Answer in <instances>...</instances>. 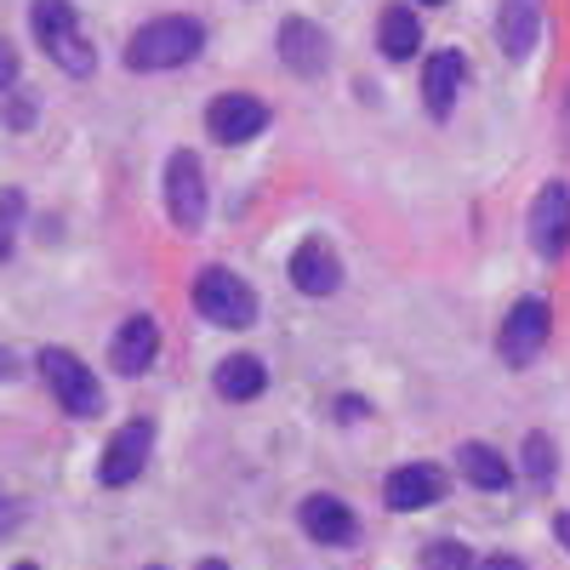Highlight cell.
<instances>
[{
	"label": "cell",
	"mask_w": 570,
	"mask_h": 570,
	"mask_svg": "<svg viewBox=\"0 0 570 570\" xmlns=\"http://www.w3.org/2000/svg\"><path fill=\"white\" fill-rule=\"evenodd\" d=\"M553 531H559V542L570 548V513H559V525H553Z\"/></svg>",
	"instance_id": "484cf974"
},
{
	"label": "cell",
	"mask_w": 570,
	"mask_h": 570,
	"mask_svg": "<svg viewBox=\"0 0 570 570\" xmlns=\"http://www.w3.org/2000/svg\"><path fill=\"white\" fill-rule=\"evenodd\" d=\"M40 376H46V389L58 394V405H63L69 416H98V411H104L98 376H91L69 348H40Z\"/></svg>",
	"instance_id": "277c9868"
},
{
	"label": "cell",
	"mask_w": 570,
	"mask_h": 570,
	"mask_svg": "<svg viewBox=\"0 0 570 570\" xmlns=\"http://www.w3.org/2000/svg\"><path fill=\"white\" fill-rule=\"evenodd\" d=\"M195 308L223 325V331H246L257 320V297H252V285L240 274H228V268H200L195 279Z\"/></svg>",
	"instance_id": "3957f363"
},
{
	"label": "cell",
	"mask_w": 570,
	"mask_h": 570,
	"mask_svg": "<svg viewBox=\"0 0 570 570\" xmlns=\"http://www.w3.org/2000/svg\"><path fill=\"white\" fill-rule=\"evenodd\" d=\"M462 75H468V69H462V52H451V46L428 58V69H422V98H428V115H434V120H445V115L456 109Z\"/></svg>",
	"instance_id": "2e32d148"
},
{
	"label": "cell",
	"mask_w": 570,
	"mask_h": 570,
	"mask_svg": "<svg viewBox=\"0 0 570 570\" xmlns=\"http://www.w3.org/2000/svg\"><path fill=\"white\" fill-rule=\"evenodd\" d=\"M18 223H23V188H0V263L18 246Z\"/></svg>",
	"instance_id": "ffe728a7"
},
{
	"label": "cell",
	"mask_w": 570,
	"mask_h": 570,
	"mask_svg": "<svg viewBox=\"0 0 570 570\" xmlns=\"http://www.w3.org/2000/svg\"><path fill=\"white\" fill-rule=\"evenodd\" d=\"M456 468H462V480L480 485V491H508V480H513V468L502 462V451H491L480 440L456 445Z\"/></svg>",
	"instance_id": "e0dca14e"
},
{
	"label": "cell",
	"mask_w": 570,
	"mask_h": 570,
	"mask_svg": "<svg viewBox=\"0 0 570 570\" xmlns=\"http://www.w3.org/2000/svg\"><path fill=\"white\" fill-rule=\"evenodd\" d=\"M268 126V104L263 98H252V91H223V98H212V109H206V131L217 137V142H252L257 131Z\"/></svg>",
	"instance_id": "ba28073f"
},
{
	"label": "cell",
	"mask_w": 570,
	"mask_h": 570,
	"mask_svg": "<svg viewBox=\"0 0 570 570\" xmlns=\"http://www.w3.org/2000/svg\"><path fill=\"white\" fill-rule=\"evenodd\" d=\"M12 371H18V360H12L7 348H0V383H7V376H12Z\"/></svg>",
	"instance_id": "d4e9b609"
},
{
	"label": "cell",
	"mask_w": 570,
	"mask_h": 570,
	"mask_svg": "<svg viewBox=\"0 0 570 570\" xmlns=\"http://www.w3.org/2000/svg\"><path fill=\"white\" fill-rule=\"evenodd\" d=\"M149 451H155V422H149V416L126 422L120 434L109 440V451H104V468H98V480H104L109 491L131 485L137 473H142V462H149Z\"/></svg>",
	"instance_id": "52a82bcc"
},
{
	"label": "cell",
	"mask_w": 570,
	"mask_h": 570,
	"mask_svg": "<svg viewBox=\"0 0 570 570\" xmlns=\"http://www.w3.org/2000/svg\"><path fill=\"white\" fill-rule=\"evenodd\" d=\"M383 497H389L394 513H416V508H428V502H440V497H445V473H440L434 462H405V468L389 473Z\"/></svg>",
	"instance_id": "7c38bea8"
},
{
	"label": "cell",
	"mask_w": 570,
	"mask_h": 570,
	"mask_svg": "<svg viewBox=\"0 0 570 570\" xmlns=\"http://www.w3.org/2000/svg\"><path fill=\"white\" fill-rule=\"evenodd\" d=\"M18 570H35V564H18Z\"/></svg>",
	"instance_id": "f1b7e54d"
},
{
	"label": "cell",
	"mask_w": 570,
	"mask_h": 570,
	"mask_svg": "<svg viewBox=\"0 0 570 570\" xmlns=\"http://www.w3.org/2000/svg\"><path fill=\"white\" fill-rule=\"evenodd\" d=\"M29 23H35V40L46 46V58H52L63 75L86 80L91 69H98V52H91V40L80 35L75 0H35V7H29Z\"/></svg>",
	"instance_id": "7a4b0ae2"
},
{
	"label": "cell",
	"mask_w": 570,
	"mask_h": 570,
	"mask_svg": "<svg viewBox=\"0 0 570 570\" xmlns=\"http://www.w3.org/2000/svg\"><path fill=\"white\" fill-rule=\"evenodd\" d=\"M292 285H297V292H308V297H331V292L343 285V263H337V252H331L325 240L297 246V257H292Z\"/></svg>",
	"instance_id": "9a60e30c"
},
{
	"label": "cell",
	"mask_w": 570,
	"mask_h": 570,
	"mask_svg": "<svg viewBox=\"0 0 570 570\" xmlns=\"http://www.w3.org/2000/svg\"><path fill=\"white\" fill-rule=\"evenodd\" d=\"M12 80H18V52H12L7 40H0V91H7Z\"/></svg>",
	"instance_id": "603a6c76"
},
{
	"label": "cell",
	"mask_w": 570,
	"mask_h": 570,
	"mask_svg": "<svg viewBox=\"0 0 570 570\" xmlns=\"http://www.w3.org/2000/svg\"><path fill=\"white\" fill-rule=\"evenodd\" d=\"M422 570H473V553L462 542H428L422 548Z\"/></svg>",
	"instance_id": "7402d4cb"
},
{
	"label": "cell",
	"mask_w": 570,
	"mask_h": 570,
	"mask_svg": "<svg viewBox=\"0 0 570 570\" xmlns=\"http://www.w3.org/2000/svg\"><path fill=\"white\" fill-rule=\"evenodd\" d=\"M548 331H553L548 303H542V297H519V303L508 308V320H502L497 354H502L508 365H531V360L542 354V343H548Z\"/></svg>",
	"instance_id": "5b68a950"
},
{
	"label": "cell",
	"mask_w": 570,
	"mask_h": 570,
	"mask_svg": "<svg viewBox=\"0 0 570 570\" xmlns=\"http://www.w3.org/2000/svg\"><path fill=\"white\" fill-rule=\"evenodd\" d=\"M206 52V29L195 18H155L126 40V69L131 75H160V69H183Z\"/></svg>",
	"instance_id": "6da1fadb"
},
{
	"label": "cell",
	"mask_w": 570,
	"mask_h": 570,
	"mask_svg": "<svg viewBox=\"0 0 570 570\" xmlns=\"http://www.w3.org/2000/svg\"><path fill=\"white\" fill-rule=\"evenodd\" d=\"M149 570H160V564H149Z\"/></svg>",
	"instance_id": "f546056e"
},
{
	"label": "cell",
	"mask_w": 570,
	"mask_h": 570,
	"mask_svg": "<svg viewBox=\"0 0 570 570\" xmlns=\"http://www.w3.org/2000/svg\"><path fill=\"white\" fill-rule=\"evenodd\" d=\"M531 246L542 257H564L570 252V188L564 183H548L537 206H531Z\"/></svg>",
	"instance_id": "9c48e42d"
},
{
	"label": "cell",
	"mask_w": 570,
	"mask_h": 570,
	"mask_svg": "<svg viewBox=\"0 0 570 570\" xmlns=\"http://www.w3.org/2000/svg\"><path fill=\"white\" fill-rule=\"evenodd\" d=\"M155 354H160V325H155L149 314H131V320L115 331L109 365H115L120 376H142V371L155 365Z\"/></svg>",
	"instance_id": "4fadbf2b"
},
{
	"label": "cell",
	"mask_w": 570,
	"mask_h": 570,
	"mask_svg": "<svg viewBox=\"0 0 570 570\" xmlns=\"http://www.w3.org/2000/svg\"><path fill=\"white\" fill-rule=\"evenodd\" d=\"M376 40H383V58L405 63L416 46H422V23H416V12H411V7H389V12H383V29H376Z\"/></svg>",
	"instance_id": "d6986e66"
},
{
	"label": "cell",
	"mask_w": 570,
	"mask_h": 570,
	"mask_svg": "<svg viewBox=\"0 0 570 570\" xmlns=\"http://www.w3.org/2000/svg\"><path fill=\"white\" fill-rule=\"evenodd\" d=\"M279 58H285V69H292V75L314 80V75H325L331 40H325L320 23H308V18H285V23H279Z\"/></svg>",
	"instance_id": "8fae6325"
},
{
	"label": "cell",
	"mask_w": 570,
	"mask_h": 570,
	"mask_svg": "<svg viewBox=\"0 0 570 570\" xmlns=\"http://www.w3.org/2000/svg\"><path fill=\"white\" fill-rule=\"evenodd\" d=\"M537 35H542V0H497V40H502V58L525 63L537 52Z\"/></svg>",
	"instance_id": "30bf717a"
},
{
	"label": "cell",
	"mask_w": 570,
	"mask_h": 570,
	"mask_svg": "<svg viewBox=\"0 0 570 570\" xmlns=\"http://www.w3.org/2000/svg\"><path fill=\"white\" fill-rule=\"evenodd\" d=\"M480 570H525V564H519V559H513V553H491V559H485V564H480Z\"/></svg>",
	"instance_id": "cb8c5ba5"
},
{
	"label": "cell",
	"mask_w": 570,
	"mask_h": 570,
	"mask_svg": "<svg viewBox=\"0 0 570 570\" xmlns=\"http://www.w3.org/2000/svg\"><path fill=\"white\" fill-rule=\"evenodd\" d=\"M166 212H171L177 228H200L206 223V171H200V160L188 149H177L166 160Z\"/></svg>",
	"instance_id": "8992f818"
},
{
	"label": "cell",
	"mask_w": 570,
	"mask_h": 570,
	"mask_svg": "<svg viewBox=\"0 0 570 570\" xmlns=\"http://www.w3.org/2000/svg\"><path fill=\"white\" fill-rule=\"evenodd\" d=\"M263 389H268V371H263L257 354H234V360L217 365V394L223 400H257Z\"/></svg>",
	"instance_id": "ac0fdd59"
},
{
	"label": "cell",
	"mask_w": 570,
	"mask_h": 570,
	"mask_svg": "<svg viewBox=\"0 0 570 570\" xmlns=\"http://www.w3.org/2000/svg\"><path fill=\"white\" fill-rule=\"evenodd\" d=\"M525 473H531L537 485H548L553 473H559V451H553L548 434H531V440H525Z\"/></svg>",
	"instance_id": "44dd1931"
},
{
	"label": "cell",
	"mask_w": 570,
	"mask_h": 570,
	"mask_svg": "<svg viewBox=\"0 0 570 570\" xmlns=\"http://www.w3.org/2000/svg\"><path fill=\"white\" fill-rule=\"evenodd\" d=\"M422 7H440V0H422Z\"/></svg>",
	"instance_id": "83f0119b"
},
{
	"label": "cell",
	"mask_w": 570,
	"mask_h": 570,
	"mask_svg": "<svg viewBox=\"0 0 570 570\" xmlns=\"http://www.w3.org/2000/svg\"><path fill=\"white\" fill-rule=\"evenodd\" d=\"M200 570H228V559H200Z\"/></svg>",
	"instance_id": "4316f807"
},
{
	"label": "cell",
	"mask_w": 570,
	"mask_h": 570,
	"mask_svg": "<svg viewBox=\"0 0 570 570\" xmlns=\"http://www.w3.org/2000/svg\"><path fill=\"white\" fill-rule=\"evenodd\" d=\"M297 519H303V531L314 537V542H325V548H343V542H354V508L343 502V497H308L303 508H297Z\"/></svg>",
	"instance_id": "5bb4252c"
}]
</instances>
